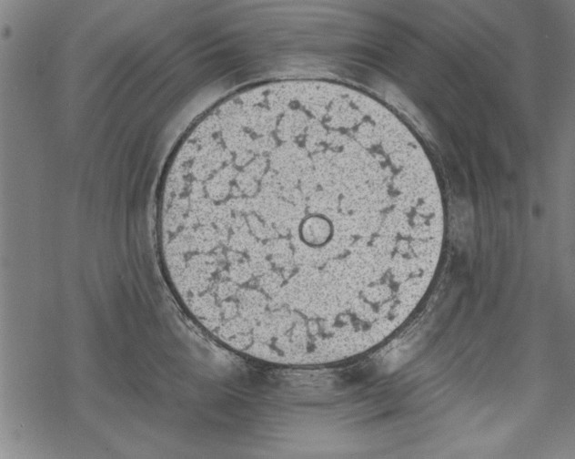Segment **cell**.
<instances>
[{
  "mask_svg": "<svg viewBox=\"0 0 575 459\" xmlns=\"http://www.w3.org/2000/svg\"><path fill=\"white\" fill-rule=\"evenodd\" d=\"M218 200L235 293L280 338L388 337L440 260L445 215L425 178L358 128L247 153Z\"/></svg>",
  "mask_w": 575,
  "mask_h": 459,
  "instance_id": "obj_1",
  "label": "cell"
}]
</instances>
